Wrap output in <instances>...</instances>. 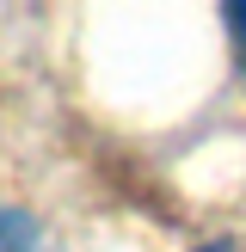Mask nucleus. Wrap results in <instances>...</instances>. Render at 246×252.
<instances>
[{"mask_svg":"<svg viewBox=\"0 0 246 252\" xmlns=\"http://www.w3.org/2000/svg\"><path fill=\"white\" fill-rule=\"evenodd\" d=\"M0 252H37V221L0 203Z\"/></svg>","mask_w":246,"mask_h":252,"instance_id":"f257e3e1","label":"nucleus"},{"mask_svg":"<svg viewBox=\"0 0 246 252\" xmlns=\"http://www.w3.org/2000/svg\"><path fill=\"white\" fill-rule=\"evenodd\" d=\"M228 19L240 25V49H246V0H234V6H228Z\"/></svg>","mask_w":246,"mask_h":252,"instance_id":"f03ea898","label":"nucleus"}]
</instances>
